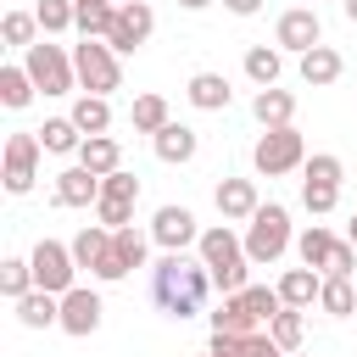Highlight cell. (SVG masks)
<instances>
[{
	"label": "cell",
	"instance_id": "1",
	"mask_svg": "<svg viewBox=\"0 0 357 357\" xmlns=\"http://www.w3.org/2000/svg\"><path fill=\"white\" fill-rule=\"evenodd\" d=\"M206 290H212V273L201 257H184V251H162V262L151 268V301L167 312V318H195L206 307Z\"/></svg>",
	"mask_w": 357,
	"mask_h": 357
},
{
	"label": "cell",
	"instance_id": "2",
	"mask_svg": "<svg viewBox=\"0 0 357 357\" xmlns=\"http://www.w3.org/2000/svg\"><path fill=\"white\" fill-rule=\"evenodd\" d=\"M195 257L206 262V273H212V284L223 290V296H240L251 279H245V268H251V257H245V240L229 229V223H212V229H201V240H195Z\"/></svg>",
	"mask_w": 357,
	"mask_h": 357
},
{
	"label": "cell",
	"instance_id": "3",
	"mask_svg": "<svg viewBox=\"0 0 357 357\" xmlns=\"http://www.w3.org/2000/svg\"><path fill=\"white\" fill-rule=\"evenodd\" d=\"M290 251V212L279 206V201H268V206H257V218L245 223V257L251 262H279Z\"/></svg>",
	"mask_w": 357,
	"mask_h": 357
},
{
	"label": "cell",
	"instance_id": "4",
	"mask_svg": "<svg viewBox=\"0 0 357 357\" xmlns=\"http://www.w3.org/2000/svg\"><path fill=\"white\" fill-rule=\"evenodd\" d=\"M251 167H257V173H268V178L307 167V145H301L296 123H290V128H262V139L251 145Z\"/></svg>",
	"mask_w": 357,
	"mask_h": 357
},
{
	"label": "cell",
	"instance_id": "5",
	"mask_svg": "<svg viewBox=\"0 0 357 357\" xmlns=\"http://www.w3.org/2000/svg\"><path fill=\"white\" fill-rule=\"evenodd\" d=\"M73 67H78V84H84V95H112V89L123 84L117 50H112L106 39H84V45H73Z\"/></svg>",
	"mask_w": 357,
	"mask_h": 357
},
{
	"label": "cell",
	"instance_id": "6",
	"mask_svg": "<svg viewBox=\"0 0 357 357\" xmlns=\"http://www.w3.org/2000/svg\"><path fill=\"white\" fill-rule=\"evenodd\" d=\"M22 67H28L33 89H45V95H67V89L78 84V67H73V56H67L61 45H50V39H39V45L22 56Z\"/></svg>",
	"mask_w": 357,
	"mask_h": 357
},
{
	"label": "cell",
	"instance_id": "7",
	"mask_svg": "<svg viewBox=\"0 0 357 357\" xmlns=\"http://www.w3.org/2000/svg\"><path fill=\"white\" fill-rule=\"evenodd\" d=\"M28 262H33V284H39V290H50V296H67V290H73V273H78L73 245H61V240H39V245L28 251Z\"/></svg>",
	"mask_w": 357,
	"mask_h": 357
},
{
	"label": "cell",
	"instance_id": "8",
	"mask_svg": "<svg viewBox=\"0 0 357 357\" xmlns=\"http://www.w3.org/2000/svg\"><path fill=\"white\" fill-rule=\"evenodd\" d=\"M39 134H11L6 139V190L11 195H28L33 178H39Z\"/></svg>",
	"mask_w": 357,
	"mask_h": 357
},
{
	"label": "cell",
	"instance_id": "9",
	"mask_svg": "<svg viewBox=\"0 0 357 357\" xmlns=\"http://www.w3.org/2000/svg\"><path fill=\"white\" fill-rule=\"evenodd\" d=\"M151 28H156V11H151L145 0H134V6H117V22H112L106 45H112L117 56H128V50H139V45L151 39Z\"/></svg>",
	"mask_w": 357,
	"mask_h": 357
},
{
	"label": "cell",
	"instance_id": "10",
	"mask_svg": "<svg viewBox=\"0 0 357 357\" xmlns=\"http://www.w3.org/2000/svg\"><path fill=\"white\" fill-rule=\"evenodd\" d=\"M273 45H284V50H296V56L318 50V45H324V22H318V11H312V6L284 11V17H279V28H273Z\"/></svg>",
	"mask_w": 357,
	"mask_h": 357
},
{
	"label": "cell",
	"instance_id": "11",
	"mask_svg": "<svg viewBox=\"0 0 357 357\" xmlns=\"http://www.w3.org/2000/svg\"><path fill=\"white\" fill-rule=\"evenodd\" d=\"M151 240H156L162 251H190V245L201 240L195 212H190V206H156V218H151Z\"/></svg>",
	"mask_w": 357,
	"mask_h": 357
},
{
	"label": "cell",
	"instance_id": "12",
	"mask_svg": "<svg viewBox=\"0 0 357 357\" xmlns=\"http://www.w3.org/2000/svg\"><path fill=\"white\" fill-rule=\"evenodd\" d=\"M100 312H106L100 296L84 290V284H73V290L61 296V329H67V335H95V329H100Z\"/></svg>",
	"mask_w": 357,
	"mask_h": 357
},
{
	"label": "cell",
	"instance_id": "13",
	"mask_svg": "<svg viewBox=\"0 0 357 357\" xmlns=\"http://www.w3.org/2000/svg\"><path fill=\"white\" fill-rule=\"evenodd\" d=\"M151 145H156V156H162L167 167H184V162H195V151H201V134H195L190 123H167L162 134H151Z\"/></svg>",
	"mask_w": 357,
	"mask_h": 357
},
{
	"label": "cell",
	"instance_id": "14",
	"mask_svg": "<svg viewBox=\"0 0 357 357\" xmlns=\"http://www.w3.org/2000/svg\"><path fill=\"white\" fill-rule=\"evenodd\" d=\"M257 184L251 178H223L218 184V212H223V223H251L257 218Z\"/></svg>",
	"mask_w": 357,
	"mask_h": 357
},
{
	"label": "cell",
	"instance_id": "15",
	"mask_svg": "<svg viewBox=\"0 0 357 357\" xmlns=\"http://www.w3.org/2000/svg\"><path fill=\"white\" fill-rule=\"evenodd\" d=\"M100 201V178L89 167H61L56 173V206H89Z\"/></svg>",
	"mask_w": 357,
	"mask_h": 357
},
{
	"label": "cell",
	"instance_id": "16",
	"mask_svg": "<svg viewBox=\"0 0 357 357\" xmlns=\"http://www.w3.org/2000/svg\"><path fill=\"white\" fill-rule=\"evenodd\" d=\"M251 117H257L262 128H290V123H296V95H290V89H257Z\"/></svg>",
	"mask_w": 357,
	"mask_h": 357
},
{
	"label": "cell",
	"instance_id": "17",
	"mask_svg": "<svg viewBox=\"0 0 357 357\" xmlns=\"http://www.w3.org/2000/svg\"><path fill=\"white\" fill-rule=\"evenodd\" d=\"M78 167H89L95 178H106V173L123 167V145H117L112 134H89V139L78 145Z\"/></svg>",
	"mask_w": 357,
	"mask_h": 357
},
{
	"label": "cell",
	"instance_id": "18",
	"mask_svg": "<svg viewBox=\"0 0 357 357\" xmlns=\"http://www.w3.org/2000/svg\"><path fill=\"white\" fill-rule=\"evenodd\" d=\"M112 257V229L106 223H89V229H78V240H73V262L78 268H89V273H100V262Z\"/></svg>",
	"mask_w": 357,
	"mask_h": 357
},
{
	"label": "cell",
	"instance_id": "19",
	"mask_svg": "<svg viewBox=\"0 0 357 357\" xmlns=\"http://www.w3.org/2000/svg\"><path fill=\"white\" fill-rule=\"evenodd\" d=\"M11 307H17L22 329H50V324H61V296H50V290H28V296L11 301Z\"/></svg>",
	"mask_w": 357,
	"mask_h": 357
},
{
	"label": "cell",
	"instance_id": "20",
	"mask_svg": "<svg viewBox=\"0 0 357 357\" xmlns=\"http://www.w3.org/2000/svg\"><path fill=\"white\" fill-rule=\"evenodd\" d=\"M184 95H190V106H195V112H223L234 89H229V78H223V73H195Z\"/></svg>",
	"mask_w": 357,
	"mask_h": 357
},
{
	"label": "cell",
	"instance_id": "21",
	"mask_svg": "<svg viewBox=\"0 0 357 357\" xmlns=\"http://www.w3.org/2000/svg\"><path fill=\"white\" fill-rule=\"evenodd\" d=\"M318 290H324V279H318L312 268H284V273H279V301H284V307H312Z\"/></svg>",
	"mask_w": 357,
	"mask_h": 357
},
{
	"label": "cell",
	"instance_id": "22",
	"mask_svg": "<svg viewBox=\"0 0 357 357\" xmlns=\"http://www.w3.org/2000/svg\"><path fill=\"white\" fill-rule=\"evenodd\" d=\"M234 301H240V312H245V318H257V324H273V318L284 312V301H279V284H245Z\"/></svg>",
	"mask_w": 357,
	"mask_h": 357
},
{
	"label": "cell",
	"instance_id": "23",
	"mask_svg": "<svg viewBox=\"0 0 357 357\" xmlns=\"http://www.w3.org/2000/svg\"><path fill=\"white\" fill-rule=\"evenodd\" d=\"M340 50H329V45H318V50H307L301 56V84H312V89H324V84H335L340 78Z\"/></svg>",
	"mask_w": 357,
	"mask_h": 357
},
{
	"label": "cell",
	"instance_id": "24",
	"mask_svg": "<svg viewBox=\"0 0 357 357\" xmlns=\"http://www.w3.org/2000/svg\"><path fill=\"white\" fill-rule=\"evenodd\" d=\"M33 134H39V145H45L50 156H67V151L84 145V128H78L73 117H45V128H33Z\"/></svg>",
	"mask_w": 357,
	"mask_h": 357
},
{
	"label": "cell",
	"instance_id": "25",
	"mask_svg": "<svg viewBox=\"0 0 357 357\" xmlns=\"http://www.w3.org/2000/svg\"><path fill=\"white\" fill-rule=\"evenodd\" d=\"M67 117H73V123L84 128V139H89V134H106V128H112V106H106V95H78Z\"/></svg>",
	"mask_w": 357,
	"mask_h": 357
},
{
	"label": "cell",
	"instance_id": "26",
	"mask_svg": "<svg viewBox=\"0 0 357 357\" xmlns=\"http://www.w3.org/2000/svg\"><path fill=\"white\" fill-rule=\"evenodd\" d=\"M329 251H335V234H329L324 223H312V229L296 234V257H301V268H324Z\"/></svg>",
	"mask_w": 357,
	"mask_h": 357
},
{
	"label": "cell",
	"instance_id": "27",
	"mask_svg": "<svg viewBox=\"0 0 357 357\" xmlns=\"http://www.w3.org/2000/svg\"><path fill=\"white\" fill-rule=\"evenodd\" d=\"M268 335H273V346H279V351H290V357H296V351H301V340H307V318H301V307H284V312L268 324Z\"/></svg>",
	"mask_w": 357,
	"mask_h": 357
},
{
	"label": "cell",
	"instance_id": "28",
	"mask_svg": "<svg viewBox=\"0 0 357 357\" xmlns=\"http://www.w3.org/2000/svg\"><path fill=\"white\" fill-rule=\"evenodd\" d=\"M112 22H117V0H84L78 6V33L84 39H106Z\"/></svg>",
	"mask_w": 357,
	"mask_h": 357
},
{
	"label": "cell",
	"instance_id": "29",
	"mask_svg": "<svg viewBox=\"0 0 357 357\" xmlns=\"http://www.w3.org/2000/svg\"><path fill=\"white\" fill-rule=\"evenodd\" d=\"M279 67H284L279 50H268V45H251V50H245V78H251L257 89H273V84H279Z\"/></svg>",
	"mask_w": 357,
	"mask_h": 357
},
{
	"label": "cell",
	"instance_id": "30",
	"mask_svg": "<svg viewBox=\"0 0 357 357\" xmlns=\"http://www.w3.org/2000/svg\"><path fill=\"white\" fill-rule=\"evenodd\" d=\"M128 123H134V134H162L173 117H167V100L162 95H139L134 112H128Z\"/></svg>",
	"mask_w": 357,
	"mask_h": 357
},
{
	"label": "cell",
	"instance_id": "31",
	"mask_svg": "<svg viewBox=\"0 0 357 357\" xmlns=\"http://www.w3.org/2000/svg\"><path fill=\"white\" fill-rule=\"evenodd\" d=\"M318 307H324L329 318H351V312H357V284H351V279H324Z\"/></svg>",
	"mask_w": 357,
	"mask_h": 357
},
{
	"label": "cell",
	"instance_id": "32",
	"mask_svg": "<svg viewBox=\"0 0 357 357\" xmlns=\"http://www.w3.org/2000/svg\"><path fill=\"white\" fill-rule=\"evenodd\" d=\"M0 290H6V301H22L28 290H39V284H33V262L6 257V262H0Z\"/></svg>",
	"mask_w": 357,
	"mask_h": 357
},
{
	"label": "cell",
	"instance_id": "33",
	"mask_svg": "<svg viewBox=\"0 0 357 357\" xmlns=\"http://www.w3.org/2000/svg\"><path fill=\"white\" fill-rule=\"evenodd\" d=\"M33 17L45 33H67V28H78V0H39Z\"/></svg>",
	"mask_w": 357,
	"mask_h": 357
},
{
	"label": "cell",
	"instance_id": "34",
	"mask_svg": "<svg viewBox=\"0 0 357 357\" xmlns=\"http://www.w3.org/2000/svg\"><path fill=\"white\" fill-rule=\"evenodd\" d=\"M0 100H6L11 112H22V106L33 100V78H28V67H0Z\"/></svg>",
	"mask_w": 357,
	"mask_h": 357
},
{
	"label": "cell",
	"instance_id": "35",
	"mask_svg": "<svg viewBox=\"0 0 357 357\" xmlns=\"http://www.w3.org/2000/svg\"><path fill=\"white\" fill-rule=\"evenodd\" d=\"M112 251H117V262L134 273V268H145V251H151V240H145V234L128 223V229H117V234H112Z\"/></svg>",
	"mask_w": 357,
	"mask_h": 357
},
{
	"label": "cell",
	"instance_id": "36",
	"mask_svg": "<svg viewBox=\"0 0 357 357\" xmlns=\"http://www.w3.org/2000/svg\"><path fill=\"white\" fill-rule=\"evenodd\" d=\"M340 178H346V162L329 156V151L307 156V167H301V184H340Z\"/></svg>",
	"mask_w": 357,
	"mask_h": 357
},
{
	"label": "cell",
	"instance_id": "37",
	"mask_svg": "<svg viewBox=\"0 0 357 357\" xmlns=\"http://www.w3.org/2000/svg\"><path fill=\"white\" fill-rule=\"evenodd\" d=\"M0 33H6V45H22V50H33V33H39V17H33V11H6V22H0Z\"/></svg>",
	"mask_w": 357,
	"mask_h": 357
},
{
	"label": "cell",
	"instance_id": "38",
	"mask_svg": "<svg viewBox=\"0 0 357 357\" xmlns=\"http://www.w3.org/2000/svg\"><path fill=\"white\" fill-rule=\"evenodd\" d=\"M100 201H128V206H134V201H139V178L123 173V167L106 173V178H100Z\"/></svg>",
	"mask_w": 357,
	"mask_h": 357
},
{
	"label": "cell",
	"instance_id": "39",
	"mask_svg": "<svg viewBox=\"0 0 357 357\" xmlns=\"http://www.w3.org/2000/svg\"><path fill=\"white\" fill-rule=\"evenodd\" d=\"M335 201H340V184H301V206H307L312 218L335 212Z\"/></svg>",
	"mask_w": 357,
	"mask_h": 357
},
{
	"label": "cell",
	"instance_id": "40",
	"mask_svg": "<svg viewBox=\"0 0 357 357\" xmlns=\"http://www.w3.org/2000/svg\"><path fill=\"white\" fill-rule=\"evenodd\" d=\"M351 268H357V245L351 240H335V251L324 262V279H351Z\"/></svg>",
	"mask_w": 357,
	"mask_h": 357
},
{
	"label": "cell",
	"instance_id": "41",
	"mask_svg": "<svg viewBox=\"0 0 357 357\" xmlns=\"http://www.w3.org/2000/svg\"><path fill=\"white\" fill-rule=\"evenodd\" d=\"M95 218H100V223H106V229L117 234V229H128L134 206H128V201H95Z\"/></svg>",
	"mask_w": 357,
	"mask_h": 357
},
{
	"label": "cell",
	"instance_id": "42",
	"mask_svg": "<svg viewBox=\"0 0 357 357\" xmlns=\"http://www.w3.org/2000/svg\"><path fill=\"white\" fill-rule=\"evenodd\" d=\"M223 6H229L234 17H257V11H262V0H223Z\"/></svg>",
	"mask_w": 357,
	"mask_h": 357
},
{
	"label": "cell",
	"instance_id": "43",
	"mask_svg": "<svg viewBox=\"0 0 357 357\" xmlns=\"http://www.w3.org/2000/svg\"><path fill=\"white\" fill-rule=\"evenodd\" d=\"M178 6H184V11H206L212 0H178Z\"/></svg>",
	"mask_w": 357,
	"mask_h": 357
},
{
	"label": "cell",
	"instance_id": "44",
	"mask_svg": "<svg viewBox=\"0 0 357 357\" xmlns=\"http://www.w3.org/2000/svg\"><path fill=\"white\" fill-rule=\"evenodd\" d=\"M340 11H346V17H351V22H357V0H340Z\"/></svg>",
	"mask_w": 357,
	"mask_h": 357
},
{
	"label": "cell",
	"instance_id": "45",
	"mask_svg": "<svg viewBox=\"0 0 357 357\" xmlns=\"http://www.w3.org/2000/svg\"><path fill=\"white\" fill-rule=\"evenodd\" d=\"M346 240H351V245H357V223H351V234H346Z\"/></svg>",
	"mask_w": 357,
	"mask_h": 357
},
{
	"label": "cell",
	"instance_id": "46",
	"mask_svg": "<svg viewBox=\"0 0 357 357\" xmlns=\"http://www.w3.org/2000/svg\"><path fill=\"white\" fill-rule=\"evenodd\" d=\"M117 6H134V0H117Z\"/></svg>",
	"mask_w": 357,
	"mask_h": 357
},
{
	"label": "cell",
	"instance_id": "47",
	"mask_svg": "<svg viewBox=\"0 0 357 357\" xmlns=\"http://www.w3.org/2000/svg\"><path fill=\"white\" fill-rule=\"evenodd\" d=\"M201 357H212V351H201Z\"/></svg>",
	"mask_w": 357,
	"mask_h": 357
},
{
	"label": "cell",
	"instance_id": "48",
	"mask_svg": "<svg viewBox=\"0 0 357 357\" xmlns=\"http://www.w3.org/2000/svg\"><path fill=\"white\" fill-rule=\"evenodd\" d=\"M296 357H301V351H296Z\"/></svg>",
	"mask_w": 357,
	"mask_h": 357
},
{
	"label": "cell",
	"instance_id": "49",
	"mask_svg": "<svg viewBox=\"0 0 357 357\" xmlns=\"http://www.w3.org/2000/svg\"><path fill=\"white\" fill-rule=\"evenodd\" d=\"M78 6H84V0H78Z\"/></svg>",
	"mask_w": 357,
	"mask_h": 357
}]
</instances>
